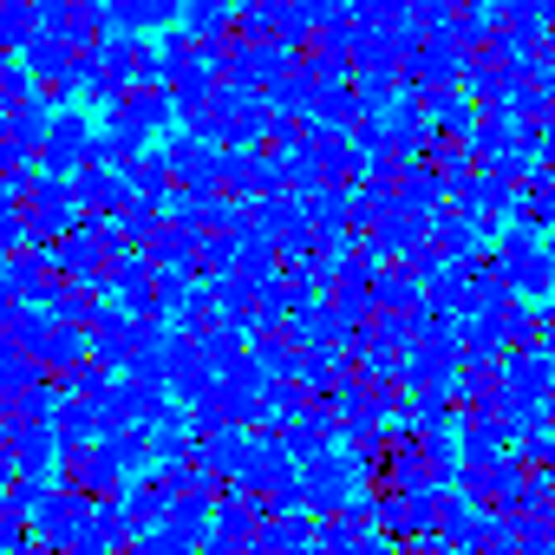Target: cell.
Wrapping results in <instances>:
<instances>
[{"label": "cell", "mask_w": 555, "mask_h": 555, "mask_svg": "<svg viewBox=\"0 0 555 555\" xmlns=\"http://www.w3.org/2000/svg\"><path fill=\"white\" fill-rule=\"evenodd\" d=\"M92 138H99V125H86L79 112H60L53 131H47V144H40V164L53 177H79L92 164Z\"/></svg>", "instance_id": "52a82bcc"}, {"label": "cell", "mask_w": 555, "mask_h": 555, "mask_svg": "<svg viewBox=\"0 0 555 555\" xmlns=\"http://www.w3.org/2000/svg\"><path fill=\"white\" fill-rule=\"evenodd\" d=\"M464 73H470V47H457L451 34H431L405 53V86L412 92H451V86H464Z\"/></svg>", "instance_id": "3957f363"}, {"label": "cell", "mask_w": 555, "mask_h": 555, "mask_svg": "<svg viewBox=\"0 0 555 555\" xmlns=\"http://www.w3.org/2000/svg\"><path fill=\"white\" fill-rule=\"evenodd\" d=\"M314 92H321V86H314V73H308V66H295V73L274 79L261 99H268L274 112H301V118H308V112H314Z\"/></svg>", "instance_id": "83f0119b"}, {"label": "cell", "mask_w": 555, "mask_h": 555, "mask_svg": "<svg viewBox=\"0 0 555 555\" xmlns=\"http://www.w3.org/2000/svg\"><path fill=\"white\" fill-rule=\"evenodd\" d=\"M431 222H438V216H418V209H392V216H386V222H379L366 242H373L386 261H412V255H425V248H431Z\"/></svg>", "instance_id": "8fae6325"}, {"label": "cell", "mask_w": 555, "mask_h": 555, "mask_svg": "<svg viewBox=\"0 0 555 555\" xmlns=\"http://www.w3.org/2000/svg\"><path fill=\"white\" fill-rule=\"evenodd\" d=\"M157 470L170 477V490H177V496H216V477H209L196 457H183V464H157Z\"/></svg>", "instance_id": "4dcf8cb0"}, {"label": "cell", "mask_w": 555, "mask_h": 555, "mask_svg": "<svg viewBox=\"0 0 555 555\" xmlns=\"http://www.w3.org/2000/svg\"><path fill=\"white\" fill-rule=\"evenodd\" d=\"M105 118H118V125L138 131L144 144H164L170 125H177V99H170V86H131V92H118V99L105 105Z\"/></svg>", "instance_id": "277c9868"}, {"label": "cell", "mask_w": 555, "mask_h": 555, "mask_svg": "<svg viewBox=\"0 0 555 555\" xmlns=\"http://www.w3.org/2000/svg\"><path fill=\"white\" fill-rule=\"evenodd\" d=\"M79 203H86V216H118L138 190H131V170H118V164H86L79 177Z\"/></svg>", "instance_id": "7c38bea8"}, {"label": "cell", "mask_w": 555, "mask_h": 555, "mask_svg": "<svg viewBox=\"0 0 555 555\" xmlns=\"http://www.w3.org/2000/svg\"><path fill=\"white\" fill-rule=\"evenodd\" d=\"M255 444H261V431H248V425H222L216 438H196V464L216 477V490L222 483H242V470L255 464Z\"/></svg>", "instance_id": "8992f818"}, {"label": "cell", "mask_w": 555, "mask_h": 555, "mask_svg": "<svg viewBox=\"0 0 555 555\" xmlns=\"http://www.w3.org/2000/svg\"><path fill=\"white\" fill-rule=\"evenodd\" d=\"M0 555H53L47 542H21V548H0Z\"/></svg>", "instance_id": "e575fe53"}, {"label": "cell", "mask_w": 555, "mask_h": 555, "mask_svg": "<svg viewBox=\"0 0 555 555\" xmlns=\"http://www.w3.org/2000/svg\"><path fill=\"white\" fill-rule=\"evenodd\" d=\"M105 8L118 34H164V27H183L190 0H105Z\"/></svg>", "instance_id": "e0dca14e"}, {"label": "cell", "mask_w": 555, "mask_h": 555, "mask_svg": "<svg viewBox=\"0 0 555 555\" xmlns=\"http://www.w3.org/2000/svg\"><path fill=\"white\" fill-rule=\"evenodd\" d=\"M496 373L516 399H555V353L548 347H516Z\"/></svg>", "instance_id": "4fadbf2b"}, {"label": "cell", "mask_w": 555, "mask_h": 555, "mask_svg": "<svg viewBox=\"0 0 555 555\" xmlns=\"http://www.w3.org/2000/svg\"><path fill=\"white\" fill-rule=\"evenodd\" d=\"M542 347H548V353H555V314H548V340H542Z\"/></svg>", "instance_id": "d590c367"}, {"label": "cell", "mask_w": 555, "mask_h": 555, "mask_svg": "<svg viewBox=\"0 0 555 555\" xmlns=\"http://www.w3.org/2000/svg\"><path fill=\"white\" fill-rule=\"evenodd\" d=\"M53 379V366L34 353V347H14V340H0V399H21V392H40Z\"/></svg>", "instance_id": "d6986e66"}, {"label": "cell", "mask_w": 555, "mask_h": 555, "mask_svg": "<svg viewBox=\"0 0 555 555\" xmlns=\"http://www.w3.org/2000/svg\"><path fill=\"white\" fill-rule=\"evenodd\" d=\"M451 438H457V457H464V464H503L509 444H516V431H509L496 412H464Z\"/></svg>", "instance_id": "ba28073f"}, {"label": "cell", "mask_w": 555, "mask_h": 555, "mask_svg": "<svg viewBox=\"0 0 555 555\" xmlns=\"http://www.w3.org/2000/svg\"><path fill=\"white\" fill-rule=\"evenodd\" d=\"M386 470H392V490H431V483H438V470H431V457H425L418 431H412V438H399V451L386 457Z\"/></svg>", "instance_id": "cb8c5ba5"}, {"label": "cell", "mask_w": 555, "mask_h": 555, "mask_svg": "<svg viewBox=\"0 0 555 555\" xmlns=\"http://www.w3.org/2000/svg\"><path fill=\"white\" fill-rule=\"evenodd\" d=\"M92 509H99V496H86L79 483H60V490L40 503V516H34V542H47L53 555H66L73 542H86Z\"/></svg>", "instance_id": "7a4b0ae2"}, {"label": "cell", "mask_w": 555, "mask_h": 555, "mask_svg": "<svg viewBox=\"0 0 555 555\" xmlns=\"http://www.w3.org/2000/svg\"><path fill=\"white\" fill-rule=\"evenodd\" d=\"M27 209H34L40 242H60V235H73V229L86 222L79 183H73V177H53V170H40V183H34V196H27Z\"/></svg>", "instance_id": "5b68a950"}, {"label": "cell", "mask_w": 555, "mask_h": 555, "mask_svg": "<svg viewBox=\"0 0 555 555\" xmlns=\"http://www.w3.org/2000/svg\"><path fill=\"white\" fill-rule=\"evenodd\" d=\"M451 386H431V392H412V431H457L464 412H451Z\"/></svg>", "instance_id": "4316f807"}, {"label": "cell", "mask_w": 555, "mask_h": 555, "mask_svg": "<svg viewBox=\"0 0 555 555\" xmlns=\"http://www.w3.org/2000/svg\"><path fill=\"white\" fill-rule=\"evenodd\" d=\"M34 66L27 60H8V66H0V112H14V105H34L40 92H34Z\"/></svg>", "instance_id": "f546056e"}, {"label": "cell", "mask_w": 555, "mask_h": 555, "mask_svg": "<svg viewBox=\"0 0 555 555\" xmlns=\"http://www.w3.org/2000/svg\"><path fill=\"white\" fill-rule=\"evenodd\" d=\"M542 242H548V255H555V229H548V235H542Z\"/></svg>", "instance_id": "8d00e7d4"}, {"label": "cell", "mask_w": 555, "mask_h": 555, "mask_svg": "<svg viewBox=\"0 0 555 555\" xmlns=\"http://www.w3.org/2000/svg\"><path fill=\"white\" fill-rule=\"evenodd\" d=\"M66 555H125V548H112V542H99V535H86V542H73Z\"/></svg>", "instance_id": "836d02e7"}, {"label": "cell", "mask_w": 555, "mask_h": 555, "mask_svg": "<svg viewBox=\"0 0 555 555\" xmlns=\"http://www.w3.org/2000/svg\"><path fill=\"white\" fill-rule=\"evenodd\" d=\"M509 340L516 347H542L548 340V314H535V301H516L509 308Z\"/></svg>", "instance_id": "1f68e13d"}, {"label": "cell", "mask_w": 555, "mask_h": 555, "mask_svg": "<svg viewBox=\"0 0 555 555\" xmlns=\"http://www.w3.org/2000/svg\"><path fill=\"white\" fill-rule=\"evenodd\" d=\"M496 268H503V282L516 288V301H555V255H548V242H542V229H529L522 216H509L503 222V242H496V255H490Z\"/></svg>", "instance_id": "6da1fadb"}, {"label": "cell", "mask_w": 555, "mask_h": 555, "mask_svg": "<svg viewBox=\"0 0 555 555\" xmlns=\"http://www.w3.org/2000/svg\"><path fill=\"white\" fill-rule=\"evenodd\" d=\"M425 301V274L412 268V261H386L379 274H373V308L379 314H412Z\"/></svg>", "instance_id": "2e32d148"}, {"label": "cell", "mask_w": 555, "mask_h": 555, "mask_svg": "<svg viewBox=\"0 0 555 555\" xmlns=\"http://www.w3.org/2000/svg\"><path fill=\"white\" fill-rule=\"evenodd\" d=\"M92 60L105 66L112 92H131V86H144V60H151V40H144V34H112V40H105Z\"/></svg>", "instance_id": "5bb4252c"}, {"label": "cell", "mask_w": 555, "mask_h": 555, "mask_svg": "<svg viewBox=\"0 0 555 555\" xmlns=\"http://www.w3.org/2000/svg\"><path fill=\"white\" fill-rule=\"evenodd\" d=\"M53 261H47V248H27V255H8L0 261V301H47L53 295Z\"/></svg>", "instance_id": "30bf717a"}, {"label": "cell", "mask_w": 555, "mask_h": 555, "mask_svg": "<svg viewBox=\"0 0 555 555\" xmlns=\"http://www.w3.org/2000/svg\"><path fill=\"white\" fill-rule=\"evenodd\" d=\"M40 360H47L53 373L86 366V360H92V327H66V321H53V334L40 340Z\"/></svg>", "instance_id": "44dd1931"}, {"label": "cell", "mask_w": 555, "mask_h": 555, "mask_svg": "<svg viewBox=\"0 0 555 555\" xmlns=\"http://www.w3.org/2000/svg\"><path fill=\"white\" fill-rule=\"evenodd\" d=\"M40 40V0H0V47L27 53Z\"/></svg>", "instance_id": "d4e9b609"}, {"label": "cell", "mask_w": 555, "mask_h": 555, "mask_svg": "<svg viewBox=\"0 0 555 555\" xmlns=\"http://www.w3.org/2000/svg\"><path fill=\"white\" fill-rule=\"evenodd\" d=\"M509 353H516L509 314H470L464 321V366H503Z\"/></svg>", "instance_id": "9a60e30c"}, {"label": "cell", "mask_w": 555, "mask_h": 555, "mask_svg": "<svg viewBox=\"0 0 555 555\" xmlns=\"http://www.w3.org/2000/svg\"><path fill=\"white\" fill-rule=\"evenodd\" d=\"M53 118H60V112H53V99L40 92L34 105H14V112H8V125H0V138H14V144L40 151V144H47V131H53Z\"/></svg>", "instance_id": "7402d4cb"}, {"label": "cell", "mask_w": 555, "mask_h": 555, "mask_svg": "<svg viewBox=\"0 0 555 555\" xmlns=\"http://www.w3.org/2000/svg\"><path fill=\"white\" fill-rule=\"evenodd\" d=\"M0 457L14 464V477H53L60 431H53V425H21V431H0Z\"/></svg>", "instance_id": "9c48e42d"}, {"label": "cell", "mask_w": 555, "mask_h": 555, "mask_svg": "<svg viewBox=\"0 0 555 555\" xmlns=\"http://www.w3.org/2000/svg\"><path fill=\"white\" fill-rule=\"evenodd\" d=\"M66 483H79L86 496H99V503H105V496H118V490H125L131 477H125V464L112 457V444L99 438V444H92L86 457H73V477H66Z\"/></svg>", "instance_id": "ac0fdd59"}, {"label": "cell", "mask_w": 555, "mask_h": 555, "mask_svg": "<svg viewBox=\"0 0 555 555\" xmlns=\"http://www.w3.org/2000/svg\"><path fill=\"white\" fill-rule=\"evenodd\" d=\"M164 529H177V535H190V542H209V535H216V496H177V509H170Z\"/></svg>", "instance_id": "f1b7e54d"}, {"label": "cell", "mask_w": 555, "mask_h": 555, "mask_svg": "<svg viewBox=\"0 0 555 555\" xmlns=\"http://www.w3.org/2000/svg\"><path fill=\"white\" fill-rule=\"evenodd\" d=\"M118 405H125V425H164V412H170V386H157V379H138V373H125L118 379Z\"/></svg>", "instance_id": "ffe728a7"}, {"label": "cell", "mask_w": 555, "mask_h": 555, "mask_svg": "<svg viewBox=\"0 0 555 555\" xmlns=\"http://www.w3.org/2000/svg\"><path fill=\"white\" fill-rule=\"evenodd\" d=\"M125 555H203V542H190V535H177V529H151V535H138Z\"/></svg>", "instance_id": "d6a6232c"}, {"label": "cell", "mask_w": 555, "mask_h": 555, "mask_svg": "<svg viewBox=\"0 0 555 555\" xmlns=\"http://www.w3.org/2000/svg\"><path fill=\"white\" fill-rule=\"evenodd\" d=\"M144 151H151V144H144L138 131H125L118 118H105V125H99V138H92V164H118V170H131Z\"/></svg>", "instance_id": "484cf974"}, {"label": "cell", "mask_w": 555, "mask_h": 555, "mask_svg": "<svg viewBox=\"0 0 555 555\" xmlns=\"http://www.w3.org/2000/svg\"><path fill=\"white\" fill-rule=\"evenodd\" d=\"M99 308H105V295H92V288H79V282H53V295H47V314L66 321V327H92Z\"/></svg>", "instance_id": "603a6c76"}]
</instances>
